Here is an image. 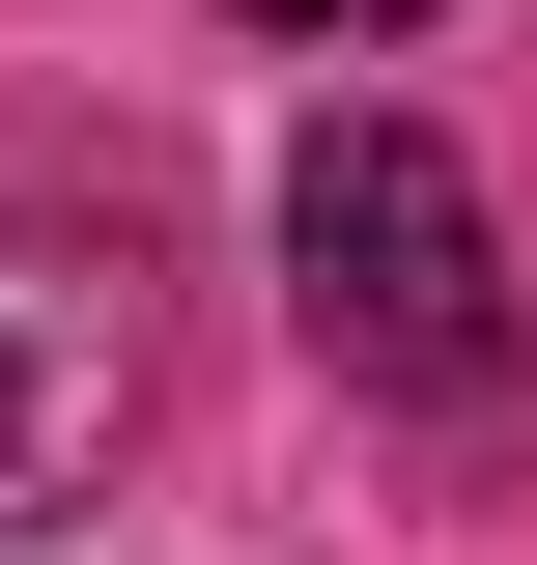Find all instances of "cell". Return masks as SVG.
I'll return each mask as SVG.
<instances>
[{
	"instance_id": "obj_1",
	"label": "cell",
	"mask_w": 537,
	"mask_h": 565,
	"mask_svg": "<svg viewBox=\"0 0 537 565\" xmlns=\"http://www.w3.org/2000/svg\"><path fill=\"white\" fill-rule=\"evenodd\" d=\"M283 282H312V340L397 367V396H481V367H509V226H481V170H453L424 114H312Z\"/></svg>"
},
{
	"instance_id": "obj_2",
	"label": "cell",
	"mask_w": 537,
	"mask_h": 565,
	"mask_svg": "<svg viewBox=\"0 0 537 565\" xmlns=\"http://www.w3.org/2000/svg\"><path fill=\"white\" fill-rule=\"evenodd\" d=\"M141 226H29L0 199V537H57L85 481L141 452Z\"/></svg>"
},
{
	"instance_id": "obj_3",
	"label": "cell",
	"mask_w": 537,
	"mask_h": 565,
	"mask_svg": "<svg viewBox=\"0 0 537 565\" xmlns=\"http://www.w3.org/2000/svg\"><path fill=\"white\" fill-rule=\"evenodd\" d=\"M255 29H312V57H397V29H424V0H255Z\"/></svg>"
}]
</instances>
